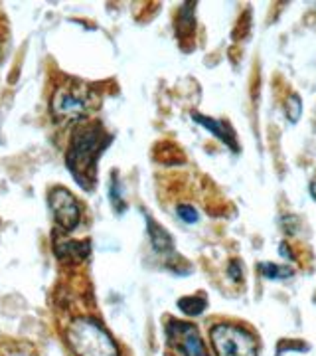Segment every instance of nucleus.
<instances>
[{"label":"nucleus","instance_id":"nucleus-1","mask_svg":"<svg viewBox=\"0 0 316 356\" xmlns=\"http://www.w3.org/2000/svg\"><path fill=\"white\" fill-rule=\"evenodd\" d=\"M109 140L111 139L103 131L101 125H85V127H79L74 133L65 163L81 186L89 188L93 184L97 159L103 153V149L109 145Z\"/></svg>","mask_w":316,"mask_h":356},{"label":"nucleus","instance_id":"nucleus-2","mask_svg":"<svg viewBox=\"0 0 316 356\" xmlns=\"http://www.w3.org/2000/svg\"><path fill=\"white\" fill-rule=\"evenodd\" d=\"M67 344L76 356H119L111 334L95 318L79 317L67 327Z\"/></svg>","mask_w":316,"mask_h":356},{"label":"nucleus","instance_id":"nucleus-3","mask_svg":"<svg viewBox=\"0 0 316 356\" xmlns=\"http://www.w3.org/2000/svg\"><path fill=\"white\" fill-rule=\"evenodd\" d=\"M210 339L217 356H257V339L243 327L219 323L212 327Z\"/></svg>","mask_w":316,"mask_h":356},{"label":"nucleus","instance_id":"nucleus-4","mask_svg":"<svg viewBox=\"0 0 316 356\" xmlns=\"http://www.w3.org/2000/svg\"><path fill=\"white\" fill-rule=\"evenodd\" d=\"M88 91L81 83L77 81H69L53 93L51 99V113L56 119L62 121H76L81 119L85 111H88Z\"/></svg>","mask_w":316,"mask_h":356},{"label":"nucleus","instance_id":"nucleus-5","mask_svg":"<svg viewBox=\"0 0 316 356\" xmlns=\"http://www.w3.org/2000/svg\"><path fill=\"white\" fill-rule=\"evenodd\" d=\"M166 341L178 356H210L198 329L184 321L172 318L166 325Z\"/></svg>","mask_w":316,"mask_h":356},{"label":"nucleus","instance_id":"nucleus-6","mask_svg":"<svg viewBox=\"0 0 316 356\" xmlns=\"http://www.w3.org/2000/svg\"><path fill=\"white\" fill-rule=\"evenodd\" d=\"M50 206L53 216H56V224L65 232H72L79 226L81 220V208L74 198V194L65 188H53L50 194Z\"/></svg>","mask_w":316,"mask_h":356},{"label":"nucleus","instance_id":"nucleus-7","mask_svg":"<svg viewBox=\"0 0 316 356\" xmlns=\"http://www.w3.org/2000/svg\"><path fill=\"white\" fill-rule=\"evenodd\" d=\"M194 117V121H198L202 127H206L210 133H214L217 139L222 140V143H226L229 149H233V151H240V145H238V139H235V133H233V129L229 127L228 123H224V121H217V119H212V117H206V115L200 113H192Z\"/></svg>","mask_w":316,"mask_h":356},{"label":"nucleus","instance_id":"nucleus-8","mask_svg":"<svg viewBox=\"0 0 316 356\" xmlns=\"http://www.w3.org/2000/svg\"><path fill=\"white\" fill-rule=\"evenodd\" d=\"M149 222V232H151V240L152 245H154V250L156 252H172V240H170V236L166 234V229H163L156 222H152L151 218L147 220Z\"/></svg>","mask_w":316,"mask_h":356},{"label":"nucleus","instance_id":"nucleus-9","mask_svg":"<svg viewBox=\"0 0 316 356\" xmlns=\"http://www.w3.org/2000/svg\"><path fill=\"white\" fill-rule=\"evenodd\" d=\"M178 307L186 313V315H192V317H196V315H200L203 309L208 307V301H206V297L203 295H196V297H184V299H180L178 301Z\"/></svg>","mask_w":316,"mask_h":356},{"label":"nucleus","instance_id":"nucleus-10","mask_svg":"<svg viewBox=\"0 0 316 356\" xmlns=\"http://www.w3.org/2000/svg\"><path fill=\"white\" fill-rule=\"evenodd\" d=\"M261 273L265 275L267 280H287V277H292L294 275V269L287 266H275V264H261Z\"/></svg>","mask_w":316,"mask_h":356},{"label":"nucleus","instance_id":"nucleus-11","mask_svg":"<svg viewBox=\"0 0 316 356\" xmlns=\"http://www.w3.org/2000/svg\"><path fill=\"white\" fill-rule=\"evenodd\" d=\"M63 250H67V255L69 257H76V259H81V257H85L89 254V243L85 242H65L60 243L58 248H56V252H63Z\"/></svg>","mask_w":316,"mask_h":356},{"label":"nucleus","instance_id":"nucleus-12","mask_svg":"<svg viewBox=\"0 0 316 356\" xmlns=\"http://www.w3.org/2000/svg\"><path fill=\"white\" fill-rule=\"evenodd\" d=\"M285 113H287V119L291 123H297L303 115V103H301V97L299 95H289V99L285 103Z\"/></svg>","mask_w":316,"mask_h":356},{"label":"nucleus","instance_id":"nucleus-13","mask_svg":"<svg viewBox=\"0 0 316 356\" xmlns=\"http://www.w3.org/2000/svg\"><path fill=\"white\" fill-rule=\"evenodd\" d=\"M176 214L186 224H196L198 222V210L194 206H190V204H180L176 208Z\"/></svg>","mask_w":316,"mask_h":356},{"label":"nucleus","instance_id":"nucleus-14","mask_svg":"<svg viewBox=\"0 0 316 356\" xmlns=\"http://www.w3.org/2000/svg\"><path fill=\"white\" fill-rule=\"evenodd\" d=\"M229 275L233 281H241V266L240 261H231L229 264Z\"/></svg>","mask_w":316,"mask_h":356},{"label":"nucleus","instance_id":"nucleus-15","mask_svg":"<svg viewBox=\"0 0 316 356\" xmlns=\"http://www.w3.org/2000/svg\"><path fill=\"white\" fill-rule=\"evenodd\" d=\"M310 196L315 198V202H316V178L310 182Z\"/></svg>","mask_w":316,"mask_h":356}]
</instances>
